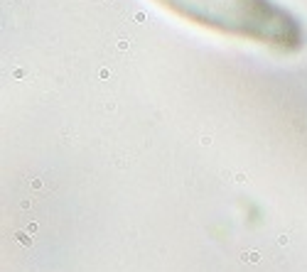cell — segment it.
Returning <instances> with one entry per match:
<instances>
[{"label": "cell", "instance_id": "1", "mask_svg": "<svg viewBox=\"0 0 307 272\" xmlns=\"http://www.w3.org/2000/svg\"><path fill=\"white\" fill-rule=\"evenodd\" d=\"M157 3L194 25L268 44L280 52H295L307 39L302 22L275 0H157Z\"/></svg>", "mask_w": 307, "mask_h": 272}]
</instances>
